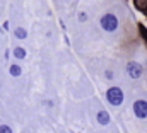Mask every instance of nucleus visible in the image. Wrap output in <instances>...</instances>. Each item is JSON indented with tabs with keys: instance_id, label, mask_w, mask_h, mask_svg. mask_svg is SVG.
<instances>
[{
	"instance_id": "f8f14e48",
	"label": "nucleus",
	"mask_w": 147,
	"mask_h": 133,
	"mask_svg": "<svg viewBox=\"0 0 147 133\" xmlns=\"http://www.w3.org/2000/svg\"><path fill=\"white\" fill-rule=\"evenodd\" d=\"M0 133H12V128L9 125H0Z\"/></svg>"
},
{
	"instance_id": "39448f33",
	"label": "nucleus",
	"mask_w": 147,
	"mask_h": 133,
	"mask_svg": "<svg viewBox=\"0 0 147 133\" xmlns=\"http://www.w3.org/2000/svg\"><path fill=\"white\" fill-rule=\"evenodd\" d=\"M96 121H98L101 126H106V125H110V121H111L110 113H108L106 109H99V111H98V114H96Z\"/></svg>"
},
{
	"instance_id": "2eb2a0df",
	"label": "nucleus",
	"mask_w": 147,
	"mask_h": 133,
	"mask_svg": "<svg viewBox=\"0 0 147 133\" xmlns=\"http://www.w3.org/2000/svg\"><path fill=\"white\" fill-rule=\"evenodd\" d=\"M2 28H3V29H5V31H9V22H7V21H5V22H3V24H2Z\"/></svg>"
},
{
	"instance_id": "0eeeda50",
	"label": "nucleus",
	"mask_w": 147,
	"mask_h": 133,
	"mask_svg": "<svg viewBox=\"0 0 147 133\" xmlns=\"http://www.w3.org/2000/svg\"><path fill=\"white\" fill-rule=\"evenodd\" d=\"M132 3H134L137 12H140L142 15L147 17V0H132Z\"/></svg>"
},
{
	"instance_id": "ddd939ff",
	"label": "nucleus",
	"mask_w": 147,
	"mask_h": 133,
	"mask_svg": "<svg viewBox=\"0 0 147 133\" xmlns=\"http://www.w3.org/2000/svg\"><path fill=\"white\" fill-rule=\"evenodd\" d=\"M105 77H106L108 80H111V79H113V72H111V70H106V72H105Z\"/></svg>"
},
{
	"instance_id": "6e6552de",
	"label": "nucleus",
	"mask_w": 147,
	"mask_h": 133,
	"mask_svg": "<svg viewBox=\"0 0 147 133\" xmlns=\"http://www.w3.org/2000/svg\"><path fill=\"white\" fill-rule=\"evenodd\" d=\"M9 73H10V77H21L22 75V66L19 65V63H10L9 65Z\"/></svg>"
},
{
	"instance_id": "f257e3e1",
	"label": "nucleus",
	"mask_w": 147,
	"mask_h": 133,
	"mask_svg": "<svg viewBox=\"0 0 147 133\" xmlns=\"http://www.w3.org/2000/svg\"><path fill=\"white\" fill-rule=\"evenodd\" d=\"M99 26H101V29L106 31V33H115V31L118 29V26H120V21H118V17H116L113 12H106V14L101 15Z\"/></svg>"
},
{
	"instance_id": "f3484780",
	"label": "nucleus",
	"mask_w": 147,
	"mask_h": 133,
	"mask_svg": "<svg viewBox=\"0 0 147 133\" xmlns=\"http://www.w3.org/2000/svg\"><path fill=\"white\" fill-rule=\"evenodd\" d=\"M0 29H3V28H2V24H0Z\"/></svg>"
},
{
	"instance_id": "4468645a",
	"label": "nucleus",
	"mask_w": 147,
	"mask_h": 133,
	"mask_svg": "<svg viewBox=\"0 0 147 133\" xmlns=\"http://www.w3.org/2000/svg\"><path fill=\"white\" fill-rule=\"evenodd\" d=\"M43 106H46V107H51V106H53V102H51L50 99H45V101H43Z\"/></svg>"
},
{
	"instance_id": "423d86ee",
	"label": "nucleus",
	"mask_w": 147,
	"mask_h": 133,
	"mask_svg": "<svg viewBox=\"0 0 147 133\" xmlns=\"http://www.w3.org/2000/svg\"><path fill=\"white\" fill-rule=\"evenodd\" d=\"M12 56H14L17 62H22V60H26V56H28V51H26L22 46H16V48L12 50Z\"/></svg>"
},
{
	"instance_id": "9b49d317",
	"label": "nucleus",
	"mask_w": 147,
	"mask_h": 133,
	"mask_svg": "<svg viewBox=\"0 0 147 133\" xmlns=\"http://www.w3.org/2000/svg\"><path fill=\"white\" fill-rule=\"evenodd\" d=\"M77 19H79V22H87V19H89V15H87V12H79V15H77Z\"/></svg>"
},
{
	"instance_id": "7ed1b4c3",
	"label": "nucleus",
	"mask_w": 147,
	"mask_h": 133,
	"mask_svg": "<svg viewBox=\"0 0 147 133\" xmlns=\"http://www.w3.org/2000/svg\"><path fill=\"white\" fill-rule=\"evenodd\" d=\"M127 73L132 80H139L144 73V66L140 65L139 62H128L127 63Z\"/></svg>"
},
{
	"instance_id": "f03ea898",
	"label": "nucleus",
	"mask_w": 147,
	"mask_h": 133,
	"mask_svg": "<svg viewBox=\"0 0 147 133\" xmlns=\"http://www.w3.org/2000/svg\"><path fill=\"white\" fill-rule=\"evenodd\" d=\"M123 99H125V94H123V91L118 85H113V87H110L106 91V101H108V104H111L113 107L121 106L123 104Z\"/></svg>"
},
{
	"instance_id": "20e7f679",
	"label": "nucleus",
	"mask_w": 147,
	"mask_h": 133,
	"mask_svg": "<svg viewBox=\"0 0 147 133\" xmlns=\"http://www.w3.org/2000/svg\"><path fill=\"white\" fill-rule=\"evenodd\" d=\"M132 109H134L135 118H139V120H146L147 118V101L146 99H137L134 102Z\"/></svg>"
},
{
	"instance_id": "1a4fd4ad",
	"label": "nucleus",
	"mask_w": 147,
	"mask_h": 133,
	"mask_svg": "<svg viewBox=\"0 0 147 133\" xmlns=\"http://www.w3.org/2000/svg\"><path fill=\"white\" fill-rule=\"evenodd\" d=\"M14 38H17V39H26V38H28V29L22 28V26H17V28L14 29Z\"/></svg>"
},
{
	"instance_id": "dca6fc26",
	"label": "nucleus",
	"mask_w": 147,
	"mask_h": 133,
	"mask_svg": "<svg viewBox=\"0 0 147 133\" xmlns=\"http://www.w3.org/2000/svg\"><path fill=\"white\" fill-rule=\"evenodd\" d=\"M10 53H12V51H10V50H5V55H3V56H5V60H7V58H9V55H10Z\"/></svg>"
},
{
	"instance_id": "9d476101",
	"label": "nucleus",
	"mask_w": 147,
	"mask_h": 133,
	"mask_svg": "<svg viewBox=\"0 0 147 133\" xmlns=\"http://www.w3.org/2000/svg\"><path fill=\"white\" fill-rule=\"evenodd\" d=\"M137 29H139V34L144 39V44H146V48H147V26L140 22V24H137Z\"/></svg>"
}]
</instances>
